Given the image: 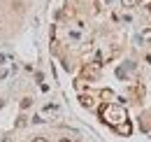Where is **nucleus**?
Here are the masks:
<instances>
[{
    "label": "nucleus",
    "instance_id": "obj_5",
    "mask_svg": "<svg viewBox=\"0 0 151 142\" xmlns=\"http://www.w3.org/2000/svg\"><path fill=\"white\" fill-rule=\"evenodd\" d=\"M142 40H144V42H149V44H151V30H144V33H142Z\"/></svg>",
    "mask_w": 151,
    "mask_h": 142
},
{
    "label": "nucleus",
    "instance_id": "obj_1",
    "mask_svg": "<svg viewBox=\"0 0 151 142\" xmlns=\"http://www.w3.org/2000/svg\"><path fill=\"white\" fill-rule=\"evenodd\" d=\"M98 70H100V63H98V65H93V68H86V70H84V75H86V77H98Z\"/></svg>",
    "mask_w": 151,
    "mask_h": 142
},
{
    "label": "nucleus",
    "instance_id": "obj_2",
    "mask_svg": "<svg viewBox=\"0 0 151 142\" xmlns=\"http://www.w3.org/2000/svg\"><path fill=\"white\" fill-rule=\"evenodd\" d=\"M116 130H119V133H121V135H128V133H130V124H128V121H126V124L116 126Z\"/></svg>",
    "mask_w": 151,
    "mask_h": 142
},
{
    "label": "nucleus",
    "instance_id": "obj_9",
    "mask_svg": "<svg viewBox=\"0 0 151 142\" xmlns=\"http://www.w3.org/2000/svg\"><path fill=\"white\" fill-rule=\"evenodd\" d=\"M58 142H72V140H68V138H60V140H58Z\"/></svg>",
    "mask_w": 151,
    "mask_h": 142
},
{
    "label": "nucleus",
    "instance_id": "obj_6",
    "mask_svg": "<svg viewBox=\"0 0 151 142\" xmlns=\"http://www.w3.org/2000/svg\"><path fill=\"white\" fill-rule=\"evenodd\" d=\"M30 103H33L30 98H23V100H21V107H23V109H28V107H30Z\"/></svg>",
    "mask_w": 151,
    "mask_h": 142
},
{
    "label": "nucleus",
    "instance_id": "obj_7",
    "mask_svg": "<svg viewBox=\"0 0 151 142\" xmlns=\"http://www.w3.org/2000/svg\"><path fill=\"white\" fill-rule=\"evenodd\" d=\"M100 96H102V98H105V100H107V98H112L114 93H112V91H107V89H105V91H102V93H100Z\"/></svg>",
    "mask_w": 151,
    "mask_h": 142
},
{
    "label": "nucleus",
    "instance_id": "obj_3",
    "mask_svg": "<svg viewBox=\"0 0 151 142\" xmlns=\"http://www.w3.org/2000/svg\"><path fill=\"white\" fill-rule=\"evenodd\" d=\"M79 100H81V105H84V107H93V98H91V96H81Z\"/></svg>",
    "mask_w": 151,
    "mask_h": 142
},
{
    "label": "nucleus",
    "instance_id": "obj_8",
    "mask_svg": "<svg viewBox=\"0 0 151 142\" xmlns=\"http://www.w3.org/2000/svg\"><path fill=\"white\" fill-rule=\"evenodd\" d=\"M33 142H47V138H33Z\"/></svg>",
    "mask_w": 151,
    "mask_h": 142
},
{
    "label": "nucleus",
    "instance_id": "obj_4",
    "mask_svg": "<svg viewBox=\"0 0 151 142\" xmlns=\"http://www.w3.org/2000/svg\"><path fill=\"white\" fill-rule=\"evenodd\" d=\"M142 0H121V5L123 7H135V5H139Z\"/></svg>",
    "mask_w": 151,
    "mask_h": 142
}]
</instances>
